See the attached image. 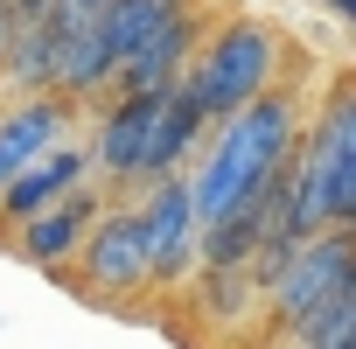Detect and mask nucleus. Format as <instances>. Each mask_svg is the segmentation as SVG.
<instances>
[{"label": "nucleus", "instance_id": "nucleus-17", "mask_svg": "<svg viewBox=\"0 0 356 349\" xmlns=\"http://www.w3.org/2000/svg\"><path fill=\"white\" fill-rule=\"evenodd\" d=\"M286 349H356V286L349 293H335L321 314H307L293 335H280Z\"/></svg>", "mask_w": 356, "mask_h": 349}, {"label": "nucleus", "instance_id": "nucleus-1", "mask_svg": "<svg viewBox=\"0 0 356 349\" xmlns=\"http://www.w3.org/2000/svg\"><path fill=\"white\" fill-rule=\"evenodd\" d=\"M300 133H307V112L286 84H273L266 98H252L238 119H224L210 140H203V161L189 174L196 189V217L217 224L231 210H245L252 196H266L280 182V168L300 154Z\"/></svg>", "mask_w": 356, "mask_h": 349}, {"label": "nucleus", "instance_id": "nucleus-16", "mask_svg": "<svg viewBox=\"0 0 356 349\" xmlns=\"http://www.w3.org/2000/svg\"><path fill=\"white\" fill-rule=\"evenodd\" d=\"M189 8V0H112V8L98 15V29H105V42H112V56L126 63L161 22H175V15H182Z\"/></svg>", "mask_w": 356, "mask_h": 349}, {"label": "nucleus", "instance_id": "nucleus-14", "mask_svg": "<svg viewBox=\"0 0 356 349\" xmlns=\"http://www.w3.org/2000/svg\"><path fill=\"white\" fill-rule=\"evenodd\" d=\"M56 15H42V22H15V35H8V63H0V77L15 84V98H42V91H56Z\"/></svg>", "mask_w": 356, "mask_h": 349}, {"label": "nucleus", "instance_id": "nucleus-12", "mask_svg": "<svg viewBox=\"0 0 356 349\" xmlns=\"http://www.w3.org/2000/svg\"><path fill=\"white\" fill-rule=\"evenodd\" d=\"M56 98H98L112 77H119V56H112V42H105V29L98 22H77V15H56Z\"/></svg>", "mask_w": 356, "mask_h": 349}, {"label": "nucleus", "instance_id": "nucleus-19", "mask_svg": "<svg viewBox=\"0 0 356 349\" xmlns=\"http://www.w3.org/2000/svg\"><path fill=\"white\" fill-rule=\"evenodd\" d=\"M105 8H112V0H63V8H56V15H77V22H98Z\"/></svg>", "mask_w": 356, "mask_h": 349}, {"label": "nucleus", "instance_id": "nucleus-4", "mask_svg": "<svg viewBox=\"0 0 356 349\" xmlns=\"http://www.w3.org/2000/svg\"><path fill=\"white\" fill-rule=\"evenodd\" d=\"M63 286H77V293L98 300V307H126V300L154 293V279H147V224H140V203H126V196L105 203V217L91 224V238H84L77 266L63 273Z\"/></svg>", "mask_w": 356, "mask_h": 349}, {"label": "nucleus", "instance_id": "nucleus-21", "mask_svg": "<svg viewBox=\"0 0 356 349\" xmlns=\"http://www.w3.org/2000/svg\"><path fill=\"white\" fill-rule=\"evenodd\" d=\"M328 15H342V29H356V0H321Z\"/></svg>", "mask_w": 356, "mask_h": 349}, {"label": "nucleus", "instance_id": "nucleus-9", "mask_svg": "<svg viewBox=\"0 0 356 349\" xmlns=\"http://www.w3.org/2000/svg\"><path fill=\"white\" fill-rule=\"evenodd\" d=\"M91 182V140H63V147H49L35 168H22L8 189H0V231H22L29 217H42V210H56L63 196H77Z\"/></svg>", "mask_w": 356, "mask_h": 349}, {"label": "nucleus", "instance_id": "nucleus-18", "mask_svg": "<svg viewBox=\"0 0 356 349\" xmlns=\"http://www.w3.org/2000/svg\"><path fill=\"white\" fill-rule=\"evenodd\" d=\"M8 8H15V22H42V15L63 8V0H8Z\"/></svg>", "mask_w": 356, "mask_h": 349}, {"label": "nucleus", "instance_id": "nucleus-3", "mask_svg": "<svg viewBox=\"0 0 356 349\" xmlns=\"http://www.w3.org/2000/svg\"><path fill=\"white\" fill-rule=\"evenodd\" d=\"M293 161H300V182L314 189L321 217L342 224V231H356V77L328 84V98L307 119Z\"/></svg>", "mask_w": 356, "mask_h": 349}, {"label": "nucleus", "instance_id": "nucleus-8", "mask_svg": "<svg viewBox=\"0 0 356 349\" xmlns=\"http://www.w3.org/2000/svg\"><path fill=\"white\" fill-rule=\"evenodd\" d=\"M105 203H112V196L84 182L77 196H63L56 210H42V217H29V224L15 231V259H22V266H35V273H56V279H63V273L77 266V252H84L91 224L105 217Z\"/></svg>", "mask_w": 356, "mask_h": 349}, {"label": "nucleus", "instance_id": "nucleus-13", "mask_svg": "<svg viewBox=\"0 0 356 349\" xmlns=\"http://www.w3.org/2000/svg\"><path fill=\"white\" fill-rule=\"evenodd\" d=\"M203 140H210L203 105L189 98V84H175V91L161 98V119H154V147H147V168H140V189L168 182V174H182V161H189Z\"/></svg>", "mask_w": 356, "mask_h": 349}, {"label": "nucleus", "instance_id": "nucleus-6", "mask_svg": "<svg viewBox=\"0 0 356 349\" xmlns=\"http://www.w3.org/2000/svg\"><path fill=\"white\" fill-rule=\"evenodd\" d=\"M140 224H147V279H154V293H189V279L203 266V217H196L189 174L154 182L140 196Z\"/></svg>", "mask_w": 356, "mask_h": 349}, {"label": "nucleus", "instance_id": "nucleus-11", "mask_svg": "<svg viewBox=\"0 0 356 349\" xmlns=\"http://www.w3.org/2000/svg\"><path fill=\"white\" fill-rule=\"evenodd\" d=\"M196 35H203V22H196V8H182L175 22H161L126 63H119V77H112V98H140V91H175L189 77V56H196Z\"/></svg>", "mask_w": 356, "mask_h": 349}, {"label": "nucleus", "instance_id": "nucleus-5", "mask_svg": "<svg viewBox=\"0 0 356 349\" xmlns=\"http://www.w3.org/2000/svg\"><path fill=\"white\" fill-rule=\"evenodd\" d=\"M356 286V231H342V224H328V231H314L293 259H286V273L266 286V321H273V335H293L307 314H321L335 293H349Z\"/></svg>", "mask_w": 356, "mask_h": 349}, {"label": "nucleus", "instance_id": "nucleus-10", "mask_svg": "<svg viewBox=\"0 0 356 349\" xmlns=\"http://www.w3.org/2000/svg\"><path fill=\"white\" fill-rule=\"evenodd\" d=\"M77 133V105L42 91V98H15L8 112H0V189L15 182L22 168H35L49 147H63Z\"/></svg>", "mask_w": 356, "mask_h": 349}, {"label": "nucleus", "instance_id": "nucleus-15", "mask_svg": "<svg viewBox=\"0 0 356 349\" xmlns=\"http://www.w3.org/2000/svg\"><path fill=\"white\" fill-rule=\"evenodd\" d=\"M189 300H196V314H203V321H217V328H245V321H252V307H266V293H259L252 266H196Z\"/></svg>", "mask_w": 356, "mask_h": 349}, {"label": "nucleus", "instance_id": "nucleus-7", "mask_svg": "<svg viewBox=\"0 0 356 349\" xmlns=\"http://www.w3.org/2000/svg\"><path fill=\"white\" fill-rule=\"evenodd\" d=\"M168 91H140V98H112L98 133H91V174H105V189H140V168L154 147V119H161Z\"/></svg>", "mask_w": 356, "mask_h": 349}, {"label": "nucleus", "instance_id": "nucleus-20", "mask_svg": "<svg viewBox=\"0 0 356 349\" xmlns=\"http://www.w3.org/2000/svg\"><path fill=\"white\" fill-rule=\"evenodd\" d=\"M8 35H15V8L0 0V63H8Z\"/></svg>", "mask_w": 356, "mask_h": 349}, {"label": "nucleus", "instance_id": "nucleus-2", "mask_svg": "<svg viewBox=\"0 0 356 349\" xmlns=\"http://www.w3.org/2000/svg\"><path fill=\"white\" fill-rule=\"evenodd\" d=\"M280 63H286V42L266 29V22H252V15H231V22H217L210 35H203V49L189 56V98L203 105V119L210 126H224V119H238L252 98H266L273 84H280Z\"/></svg>", "mask_w": 356, "mask_h": 349}]
</instances>
